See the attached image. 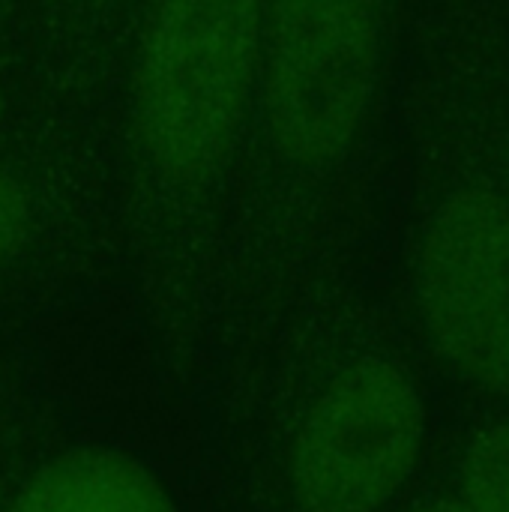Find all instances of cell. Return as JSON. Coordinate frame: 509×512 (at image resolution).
I'll use <instances>...</instances> for the list:
<instances>
[{"mask_svg":"<svg viewBox=\"0 0 509 512\" xmlns=\"http://www.w3.org/2000/svg\"><path fill=\"white\" fill-rule=\"evenodd\" d=\"M30 222L33 210L24 183L0 165V267L27 243Z\"/></svg>","mask_w":509,"mask_h":512,"instance_id":"obj_6","label":"cell"},{"mask_svg":"<svg viewBox=\"0 0 509 512\" xmlns=\"http://www.w3.org/2000/svg\"><path fill=\"white\" fill-rule=\"evenodd\" d=\"M414 512H474L465 501H438V504H429V507H420Z\"/></svg>","mask_w":509,"mask_h":512,"instance_id":"obj_7","label":"cell"},{"mask_svg":"<svg viewBox=\"0 0 509 512\" xmlns=\"http://www.w3.org/2000/svg\"><path fill=\"white\" fill-rule=\"evenodd\" d=\"M462 492L474 512H509V423L474 441L462 468Z\"/></svg>","mask_w":509,"mask_h":512,"instance_id":"obj_5","label":"cell"},{"mask_svg":"<svg viewBox=\"0 0 509 512\" xmlns=\"http://www.w3.org/2000/svg\"><path fill=\"white\" fill-rule=\"evenodd\" d=\"M381 66L375 0H261L258 87L279 156L321 171L360 138Z\"/></svg>","mask_w":509,"mask_h":512,"instance_id":"obj_2","label":"cell"},{"mask_svg":"<svg viewBox=\"0 0 509 512\" xmlns=\"http://www.w3.org/2000/svg\"><path fill=\"white\" fill-rule=\"evenodd\" d=\"M261 69V0H153L132 69V132L171 186L228 162Z\"/></svg>","mask_w":509,"mask_h":512,"instance_id":"obj_1","label":"cell"},{"mask_svg":"<svg viewBox=\"0 0 509 512\" xmlns=\"http://www.w3.org/2000/svg\"><path fill=\"white\" fill-rule=\"evenodd\" d=\"M6 512H177V504L141 462L87 447L36 471Z\"/></svg>","mask_w":509,"mask_h":512,"instance_id":"obj_4","label":"cell"},{"mask_svg":"<svg viewBox=\"0 0 509 512\" xmlns=\"http://www.w3.org/2000/svg\"><path fill=\"white\" fill-rule=\"evenodd\" d=\"M426 438L414 381L384 357H357L312 399L288 450L303 512H378L411 477Z\"/></svg>","mask_w":509,"mask_h":512,"instance_id":"obj_3","label":"cell"}]
</instances>
